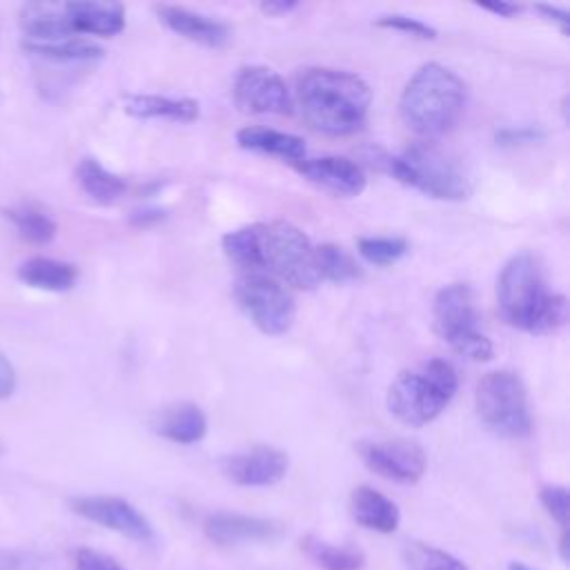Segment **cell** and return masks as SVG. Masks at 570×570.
I'll return each instance as SVG.
<instances>
[{"label": "cell", "mask_w": 570, "mask_h": 570, "mask_svg": "<svg viewBox=\"0 0 570 570\" xmlns=\"http://www.w3.org/2000/svg\"><path fill=\"white\" fill-rule=\"evenodd\" d=\"M358 254L372 265H392L407 254V240L399 236H363L356 243Z\"/></svg>", "instance_id": "obj_31"}, {"label": "cell", "mask_w": 570, "mask_h": 570, "mask_svg": "<svg viewBox=\"0 0 570 570\" xmlns=\"http://www.w3.org/2000/svg\"><path fill=\"white\" fill-rule=\"evenodd\" d=\"M497 145L501 147H519V145H530L543 138V131L537 127H505L497 131Z\"/></svg>", "instance_id": "obj_35"}, {"label": "cell", "mask_w": 570, "mask_h": 570, "mask_svg": "<svg viewBox=\"0 0 570 570\" xmlns=\"http://www.w3.org/2000/svg\"><path fill=\"white\" fill-rule=\"evenodd\" d=\"M24 49L51 60H60V62H89V60H98L105 56L102 47H98L96 42L80 38V36H69V38H60V40H51V42H29L24 40Z\"/></svg>", "instance_id": "obj_27"}, {"label": "cell", "mask_w": 570, "mask_h": 570, "mask_svg": "<svg viewBox=\"0 0 570 570\" xmlns=\"http://www.w3.org/2000/svg\"><path fill=\"white\" fill-rule=\"evenodd\" d=\"M479 7H481L483 11H490V13L499 16V18H512V16H517V13L523 11V7H521V4H514V2H481Z\"/></svg>", "instance_id": "obj_39"}, {"label": "cell", "mask_w": 570, "mask_h": 570, "mask_svg": "<svg viewBox=\"0 0 570 570\" xmlns=\"http://www.w3.org/2000/svg\"><path fill=\"white\" fill-rule=\"evenodd\" d=\"M76 178L82 191L102 205L116 203L127 191V183L120 176L105 169L96 158H82L76 167Z\"/></svg>", "instance_id": "obj_24"}, {"label": "cell", "mask_w": 570, "mask_h": 570, "mask_svg": "<svg viewBox=\"0 0 570 570\" xmlns=\"http://www.w3.org/2000/svg\"><path fill=\"white\" fill-rule=\"evenodd\" d=\"M234 298L245 316L267 336L285 334L296 316L292 292L263 272H245L234 283Z\"/></svg>", "instance_id": "obj_9"}, {"label": "cell", "mask_w": 570, "mask_h": 570, "mask_svg": "<svg viewBox=\"0 0 570 570\" xmlns=\"http://www.w3.org/2000/svg\"><path fill=\"white\" fill-rule=\"evenodd\" d=\"M16 390V370L11 361L0 352V401L11 396Z\"/></svg>", "instance_id": "obj_36"}, {"label": "cell", "mask_w": 570, "mask_h": 570, "mask_svg": "<svg viewBox=\"0 0 570 570\" xmlns=\"http://www.w3.org/2000/svg\"><path fill=\"white\" fill-rule=\"evenodd\" d=\"M508 570H534V568H530V566H525V563H521V561H512V563L508 566Z\"/></svg>", "instance_id": "obj_43"}, {"label": "cell", "mask_w": 570, "mask_h": 570, "mask_svg": "<svg viewBox=\"0 0 570 570\" xmlns=\"http://www.w3.org/2000/svg\"><path fill=\"white\" fill-rule=\"evenodd\" d=\"M539 501L546 512L566 530L568 525V490L563 485H541Z\"/></svg>", "instance_id": "obj_33"}, {"label": "cell", "mask_w": 570, "mask_h": 570, "mask_svg": "<svg viewBox=\"0 0 570 570\" xmlns=\"http://www.w3.org/2000/svg\"><path fill=\"white\" fill-rule=\"evenodd\" d=\"M236 142L243 149L258 151L265 156H274L287 163H301L305 158V142L301 136L278 131L272 127H261V125H247L236 131Z\"/></svg>", "instance_id": "obj_20"}, {"label": "cell", "mask_w": 570, "mask_h": 570, "mask_svg": "<svg viewBox=\"0 0 570 570\" xmlns=\"http://www.w3.org/2000/svg\"><path fill=\"white\" fill-rule=\"evenodd\" d=\"M225 256L243 267L245 272H261V243H258V223L232 229L220 240Z\"/></svg>", "instance_id": "obj_28"}, {"label": "cell", "mask_w": 570, "mask_h": 570, "mask_svg": "<svg viewBox=\"0 0 570 570\" xmlns=\"http://www.w3.org/2000/svg\"><path fill=\"white\" fill-rule=\"evenodd\" d=\"M303 554L321 570H363L365 554L352 546H332L312 534L301 539Z\"/></svg>", "instance_id": "obj_25"}, {"label": "cell", "mask_w": 570, "mask_h": 570, "mask_svg": "<svg viewBox=\"0 0 570 570\" xmlns=\"http://www.w3.org/2000/svg\"><path fill=\"white\" fill-rule=\"evenodd\" d=\"M156 16L174 33H178V36L191 40V42L205 45V47H214V49L223 47L232 36V31L225 22L214 20V18H209L205 13H198V11L185 9V7L158 4Z\"/></svg>", "instance_id": "obj_16"}, {"label": "cell", "mask_w": 570, "mask_h": 570, "mask_svg": "<svg viewBox=\"0 0 570 570\" xmlns=\"http://www.w3.org/2000/svg\"><path fill=\"white\" fill-rule=\"evenodd\" d=\"M379 27H385V29H394V31H403L407 36H414V38H421V40H432L436 38V29L430 27L428 22L419 20V18H410L405 13H387V16H381L376 20Z\"/></svg>", "instance_id": "obj_32"}, {"label": "cell", "mask_w": 570, "mask_h": 570, "mask_svg": "<svg viewBox=\"0 0 570 570\" xmlns=\"http://www.w3.org/2000/svg\"><path fill=\"white\" fill-rule=\"evenodd\" d=\"M294 94L307 125L327 136L358 131L372 102V91L361 76L332 67L303 69Z\"/></svg>", "instance_id": "obj_1"}, {"label": "cell", "mask_w": 570, "mask_h": 570, "mask_svg": "<svg viewBox=\"0 0 570 570\" xmlns=\"http://www.w3.org/2000/svg\"><path fill=\"white\" fill-rule=\"evenodd\" d=\"M463 109V80L439 62L421 65L399 98V114L405 127L428 140L448 134L459 122Z\"/></svg>", "instance_id": "obj_3"}, {"label": "cell", "mask_w": 570, "mask_h": 570, "mask_svg": "<svg viewBox=\"0 0 570 570\" xmlns=\"http://www.w3.org/2000/svg\"><path fill=\"white\" fill-rule=\"evenodd\" d=\"M350 512L361 528L374 530L381 534L394 532L401 523V512L396 503L370 485H358L352 490Z\"/></svg>", "instance_id": "obj_18"}, {"label": "cell", "mask_w": 570, "mask_h": 570, "mask_svg": "<svg viewBox=\"0 0 570 570\" xmlns=\"http://www.w3.org/2000/svg\"><path fill=\"white\" fill-rule=\"evenodd\" d=\"M69 508L76 514H80L82 519L94 521L114 532H120L134 541L149 543L156 537L149 519L136 505L125 501L122 497H111V494L73 497L69 501Z\"/></svg>", "instance_id": "obj_11"}, {"label": "cell", "mask_w": 570, "mask_h": 570, "mask_svg": "<svg viewBox=\"0 0 570 570\" xmlns=\"http://www.w3.org/2000/svg\"><path fill=\"white\" fill-rule=\"evenodd\" d=\"M76 570H127L116 559L94 548H78L73 554Z\"/></svg>", "instance_id": "obj_34"}, {"label": "cell", "mask_w": 570, "mask_h": 570, "mask_svg": "<svg viewBox=\"0 0 570 570\" xmlns=\"http://www.w3.org/2000/svg\"><path fill=\"white\" fill-rule=\"evenodd\" d=\"M154 432L167 441L191 445L207 434V416L196 403H171L156 414Z\"/></svg>", "instance_id": "obj_19"}, {"label": "cell", "mask_w": 570, "mask_h": 570, "mask_svg": "<svg viewBox=\"0 0 570 570\" xmlns=\"http://www.w3.org/2000/svg\"><path fill=\"white\" fill-rule=\"evenodd\" d=\"M20 24L29 42H51L60 38L76 36L67 22L65 4L31 2L20 11Z\"/></svg>", "instance_id": "obj_22"}, {"label": "cell", "mask_w": 570, "mask_h": 570, "mask_svg": "<svg viewBox=\"0 0 570 570\" xmlns=\"http://www.w3.org/2000/svg\"><path fill=\"white\" fill-rule=\"evenodd\" d=\"M24 566H27L24 552L0 548V570H22Z\"/></svg>", "instance_id": "obj_38"}, {"label": "cell", "mask_w": 570, "mask_h": 570, "mask_svg": "<svg viewBox=\"0 0 570 570\" xmlns=\"http://www.w3.org/2000/svg\"><path fill=\"white\" fill-rule=\"evenodd\" d=\"M65 16L71 31L111 38L125 29V7L120 2L78 0L65 4Z\"/></svg>", "instance_id": "obj_17"}, {"label": "cell", "mask_w": 570, "mask_h": 570, "mask_svg": "<svg viewBox=\"0 0 570 570\" xmlns=\"http://www.w3.org/2000/svg\"><path fill=\"white\" fill-rule=\"evenodd\" d=\"M203 530L207 539L218 546L274 541L285 532L283 523L276 519L238 514V512H214L205 519Z\"/></svg>", "instance_id": "obj_15"}, {"label": "cell", "mask_w": 570, "mask_h": 570, "mask_svg": "<svg viewBox=\"0 0 570 570\" xmlns=\"http://www.w3.org/2000/svg\"><path fill=\"white\" fill-rule=\"evenodd\" d=\"M459 376L445 358H430L419 370L401 372L387 390V410L401 423L421 428L434 421L454 399Z\"/></svg>", "instance_id": "obj_4"}, {"label": "cell", "mask_w": 570, "mask_h": 570, "mask_svg": "<svg viewBox=\"0 0 570 570\" xmlns=\"http://www.w3.org/2000/svg\"><path fill=\"white\" fill-rule=\"evenodd\" d=\"M385 171L399 183L439 200H463L470 194V180L461 165L428 140L410 145L399 156L390 154Z\"/></svg>", "instance_id": "obj_5"}, {"label": "cell", "mask_w": 570, "mask_h": 570, "mask_svg": "<svg viewBox=\"0 0 570 570\" xmlns=\"http://www.w3.org/2000/svg\"><path fill=\"white\" fill-rule=\"evenodd\" d=\"M296 169L312 185L321 187L323 191H327L332 196H341V198L358 196L367 185L363 167L343 156L303 158L301 163H296Z\"/></svg>", "instance_id": "obj_14"}, {"label": "cell", "mask_w": 570, "mask_h": 570, "mask_svg": "<svg viewBox=\"0 0 570 570\" xmlns=\"http://www.w3.org/2000/svg\"><path fill=\"white\" fill-rule=\"evenodd\" d=\"M474 405L481 421L501 436L523 439L532 432V416L523 381L510 370L483 374L476 383Z\"/></svg>", "instance_id": "obj_8"}, {"label": "cell", "mask_w": 570, "mask_h": 570, "mask_svg": "<svg viewBox=\"0 0 570 570\" xmlns=\"http://www.w3.org/2000/svg\"><path fill=\"white\" fill-rule=\"evenodd\" d=\"M4 216L13 223L18 234L33 245H45V243L53 240V236L58 232L56 220L42 207L33 205V203H22V205L9 207L4 212Z\"/></svg>", "instance_id": "obj_26"}, {"label": "cell", "mask_w": 570, "mask_h": 570, "mask_svg": "<svg viewBox=\"0 0 570 570\" xmlns=\"http://www.w3.org/2000/svg\"><path fill=\"white\" fill-rule=\"evenodd\" d=\"M122 109L134 118H165L174 122H191L200 116L196 100L156 94H129L122 98Z\"/></svg>", "instance_id": "obj_21"}, {"label": "cell", "mask_w": 570, "mask_h": 570, "mask_svg": "<svg viewBox=\"0 0 570 570\" xmlns=\"http://www.w3.org/2000/svg\"><path fill=\"white\" fill-rule=\"evenodd\" d=\"M261 269L294 289H314L321 278L314 263V245L287 220L258 223Z\"/></svg>", "instance_id": "obj_6"}, {"label": "cell", "mask_w": 570, "mask_h": 570, "mask_svg": "<svg viewBox=\"0 0 570 570\" xmlns=\"http://www.w3.org/2000/svg\"><path fill=\"white\" fill-rule=\"evenodd\" d=\"M403 561L410 570H470L459 557L423 541H410L403 548Z\"/></svg>", "instance_id": "obj_30"}, {"label": "cell", "mask_w": 570, "mask_h": 570, "mask_svg": "<svg viewBox=\"0 0 570 570\" xmlns=\"http://www.w3.org/2000/svg\"><path fill=\"white\" fill-rule=\"evenodd\" d=\"M497 309L501 318L532 334H548L566 323V296L546 289L539 261L523 252L512 256L497 281Z\"/></svg>", "instance_id": "obj_2"}, {"label": "cell", "mask_w": 570, "mask_h": 570, "mask_svg": "<svg viewBox=\"0 0 570 570\" xmlns=\"http://www.w3.org/2000/svg\"><path fill=\"white\" fill-rule=\"evenodd\" d=\"M534 11H539L543 18L552 20L559 24L561 33H568V27H570V16L566 9H559V7H552V4H534Z\"/></svg>", "instance_id": "obj_37"}, {"label": "cell", "mask_w": 570, "mask_h": 570, "mask_svg": "<svg viewBox=\"0 0 570 570\" xmlns=\"http://www.w3.org/2000/svg\"><path fill=\"white\" fill-rule=\"evenodd\" d=\"M20 281L36 289H47V292H67L76 285L78 269L71 263L47 258V256H33L24 261L18 269Z\"/></svg>", "instance_id": "obj_23"}, {"label": "cell", "mask_w": 570, "mask_h": 570, "mask_svg": "<svg viewBox=\"0 0 570 570\" xmlns=\"http://www.w3.org/2000/svg\"><path fill=\"white\" fill-rule=\"evenodd\" d=\"M358 456L374 474L396 483H416L428 468L423 448L410 439L361 441Z\"/></svg>", "instance_id": "obj_10"}, {"label": "cell", "mask_w": 570, "mask_h": 570, "mask_svg": "<svg viewBox=\"0 0 570 570\" xmlns=\"http://www.w3.org/2000/svg\"><path fill=\"white\" fill-rule=\"evenodd\" d=\"M298 7V2L294 0H276V2H263L261 4V11H265L267 16H283V13H289Z\"/></svg>", "instance_id": "obj_40"}, {"label": "cell", "mask_w": 570, "mask_h": 570, "mask_svg": "<svg viewBox=\"0 0 570 570\" xmlns=\"http://www.w3.org/2000/svg\"><path fill=\"white\" fill-rule=\"evenodd\" d=\"M434 332L461 356L470 361L492 358V341L479 330L474 294L465 283H452L439 289L432 305Z\"/></svg>", "instance_id": "obj_7"}, {"label": "cell", "mask_w": 570, "mask_h": 570, "mask_svg": "<svg viewBox=\"0 0 570 570\" xmlns=\"http://www.w3.org/2000/svg\"><path fill=\"white\" fill-rule=\"evenodd\" d=\"M289 459L283 450L272 445H256L245 452L229 454L220 461L223 474L245 488H265L278 483L287 474Z\"/></svg>", "instance_id": "obj_13"}, {"label": "cell", "mask_w": 570, "mask_h": 570, "mask_svg": "<svg viewBox=\"0 0 570 570\" xmlns=\"http://www.w3.org/2000/svg\"><path fill=\"white\" fill-rule=\"evenodd\" d=\"M314 263L321 281L341 285V283L356 281L361 276L356 261L341 245H334V243H323L314 247Z\"/></svg>", "instance_id": "obj_29"}, {"label": "cell", "mask_w": 570, "mask_h": 570, "mask_svg": "<svg viewBox=\"0 0 570 570\" xmlns=\"http://www.w3.org/2000/svg\"><path fill=\"white\" fill-rule=\"evenodd\" d=\"M559 554L561 559L568 563L570 561V537H568V528L561 530V537H559Z\"/></svg>", "instance_id": "obj_42"}, {"label": "cell", "mask_w": 570, "mask_h": 570, "mask_svg": "<svg viewBox=\"0 0 570 570\" xmlns=\"http://www.w3.org/2000/svg\"><path fill=\"white\" fill-rule=\"evenodd\" d=\"M158 220H163V212H158V209H142V212H134V216H131V223H134V225H138V227H147V225L158 223Z\"/></svg>", "instance_id": "obj_41"}, {"label": "cell", "mask_w": 570, "mask_h": 570, "mask_svg": "<svg viewBox=\"0 0 570 570\" xmlns=\"http://www.w3.org/2000/svg\"><path fill=\"white\" fill-rule=\"evenodd\" d=\"M232 94L236 107L245 114H289L294 102L285 80L263 65L238 69Z\"/></svg>", "instance_id": "obj_12"}]
</instances>
